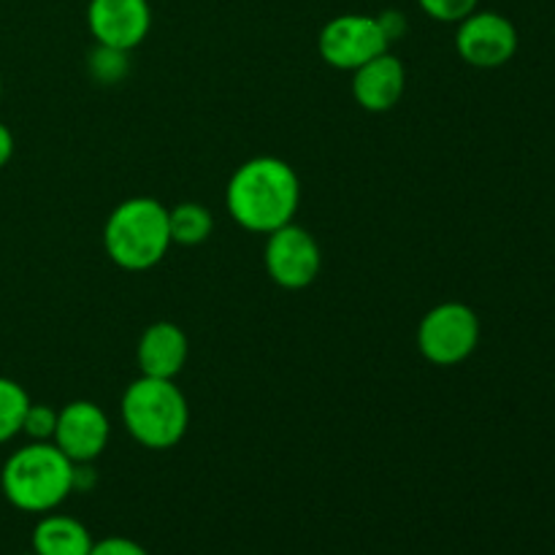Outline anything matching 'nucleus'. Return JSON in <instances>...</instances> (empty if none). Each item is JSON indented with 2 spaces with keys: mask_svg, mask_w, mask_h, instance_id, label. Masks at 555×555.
<instances>
[{
  "mask_svg": "<svg viewBox=\"0 0 555 555\" xmlns=\"http://www.w3.org/2000/svg\"><path fill=\"white\" fill-rule=\"evenodd\" d=\"M54 428H57V410L49 404H33L27 406L25 423H22V434L30 442H52Z\"/></svg>",
  "mask_w": 555,
  "mask_h": 555,
  "instance_id": "nucleus-16",
  "label": "nucleus"
},
{
  "mask_svg": "<svg viewBox=\"0 0 555 555\" xmlns=\"http://www.w3.org/2000/svg\"><path fill=\"white\" fill-rule=\"evenodd\" d=\"M112 426L95 401H70L57 410V428L52 442L68 455L74 464H92L106 450Z\"/></svg>",
  "mask_w": 555,
  "mask_h": 555,
  "instance_id": "nucleus-10",
  "label": "nucleus"
},
{
  "mask_svg": "<svg viewBox=\"0 0 555 555\" xmlns=\"http://www.w3.org/2000/svg\"><path fill=\"white\" fill-rule=\"evenodd\" d=\"M168 228H171V242L182 244V247H195L204 244L211 236L215 228V217L204 204L195 201H184L168 209Z\"/></svg>",
  "mask_w": 555,
  "mask_h": 555,
  "instance_id": "nucleus-14",
  "label": "nucleus"
},
{
  "mask_svg": "<svg viewBox=\"0 0 555 555\" xmlns=\"http://www.w3.org/2000/svg\"><path fill=\"white\" fill-rule=\"evenodd\" d=\"M122 423L130 437L146 450H168L179 444L190 426V406L173 379L141 374L122 396Z\"/></svg>",
  "mask_w": 555,
  "mask_h": 555,
  "instance_id": "nucleus-4",
  "label": "nucleus"
},
{
  "mask_svg": "<svg viewBox=\"0 0 555 555\" xmlns=\"http://www.w3.org/2000/svg\"><path fill=\"white\" fill-rule=\"evenodd\" d=\"M27 406H30L27 390L16 379L0 377V444L20 437Z\"/></svg>",
  "mask_w": 555,
  "mask_h": 555,
  "instance_id": "nucleus-15",
  "label": "nucleus"
},
{
  "mask_svg": "<svg viewBox=\"0 0 555 555\" xmlns=\"http://www.w3.org/2000/svg\"><path fill=\"white\" fill-rule=\"evenodd\" d=\"M168 209L155 198H128L108 215L103 247L112 263L125 271H146L160 263L171 247Z\"/></svg>",
  "mask_w": 555,
  "mask_h": 555,
  "instance_id": "nucleus-3",
  "label": "nucleus"
},
{
  "mask_svg": "<svg viewBox=\"0 0 555 555\" xmlns=\"http://www.w3.org/2000/svg\"><path fill=\"white\" fill-rule=\"evenodd\" d=\"M76 486V464L54 442H27L5 459L0 491L27 515L54 513Z\"/></svg>",
  "mask_w": 555,
  "mask_h": 555,
  "instance_id": "nucleus-2",
  "label": "nucleus"
},
{
  "mask_svg": "<svg viewBox=\"0 0 555 555\" xmlns=\"http://www.w3.org/2000/svg\"><path fill=\"white\" fill-rule=\"evenodd\" d=\"M90 555H150L146 547H141L139 542L128 540V537H106V540L95 542Z\"/></svg>",
  "mask_w": 555,
  "mask_h": 555,
  "instance_id": "nucleus-19",
  "label": "nucleus"
},
{
  "mask_svg": "<svg viewBox=\"0 0 555 555\" xmlns=\"http://www.w3.org/2000/svg\"><path fill=\"white\" fill-rule=\"evenodd\" d=\"M388 47L390 38L379 16L366 14L334 16L325 22L318 38L320 57L336 70H358L377 54L388 52Z\"/></svg>",
  "mask_w": 555,
  "mask_h": 555,
  "instance_id": "nucleus-6",
  "label": "nucleus"
},
{
  "mask_svg": "<svg viewBox=\"0 0 555 555\" xmlns=\"http://www.w3.org/2000/svg\"><path fill=\"white\" fill-rule=\"evenodd\" d=\"M480 318L461 301L437 304L417 325V350L434 366H459L480 345Z\"/></svg>",
  "mask_w": 555,
  "mask_h": 555,
  "instance_id": "nucleus-5",
  "label": "nucleus"
},
{
  "mask_svg": "<svg viewBox=\"0 0 555 555\" xmlns=\"http://www.w3.org/2000/svg\"><path fill=\"white\" fill-rule=\"evenodd\" d=\"M20 555H36V553H33V551H30V553H20Z\"/></svg>",
  "mask_w": 555,
  "mask_h": 555,
  "instance_id": "nucleus-22",
  "label": "nucleus"
},
{
  "mask_svg": "<svg viewBox=\"0 0 555 555\" xmlns=\"http://www.w3.org/2000/svg\"><path fill=\"white\" fill-rule=\"evenodd\" d=\"M417 5H421L431 20L459 25L461 20H466V16L472 14V11H477L480 0H417Z\"/></svg>",
  "mask_w": 555,
  "mask_h": 555,
  "instance_id": "nucleus-17",
  "label": "nucleus"
},
{
  "mask_svg": "<svg viewBox=\"0 0 555 555\" xmlns=\"http://www.w3.org/2000/svg\"><path fill=\"white\" fill-rule=\"evenodd\" d=\"M14 133L9 130V125L0 122V168L9 166V160L14 157Z\"/></svg>",
  "mask_w": 555,
  "mask_h": 555,
  "instance_id": "nucleus-20",
  "label": "nucleus"
},
{
  "mask_svg": "<svg viewBox=\"0 0 555 555\" xmlns=\"http://www.w3.org/2000/svg\"><path fill=\"white\" fill-rule=\"evenodd\" d=\"M30 545L36 555H90L95 540L81 520L47 513L33 529Z\"/></svg>",
  "mask_w": 555,
  "mask_h": 555,
  "instance_id": "nucleus-13",
  "label": "nucleus"
},
{
  "mask_svg": "<svg viewBox=\"0 0 555 555\" xmlns=\"http://www.w3.org/2000/svg\"><path fill=\"white\" fill-rule=\"evenodd\" d=\"M190 356V341L179 325L160 320L152 323L150 328L141 334L139 347H135V361H139V372L144 377L155 379H177L182 374L184 363Z\"/></svg>",
  "mask_w": 555,
  "mask_h": 555,
  "instance_id": "nucleus-12",
  "label": "nucleus"
},
{
  "mask_svg": "<svg viewBox=\"0 0 555 555\" xmlns=\"http://www.w3.org/2000/svg\"><path fill=\"white\" fill-rule=\"evenodd\" d=\"M518 30L513 22L499 11H472L459 22L455 49L459 57L472 68L493 70L507 65L518 52Z\"/></svg>",
  "mask_w": 555,
  "mask_h": 555,
  "instance_id": "nucleus-8",
  "label": "nucleus"
},
{
  "mask_svg": "<svg viewBox=\"0 0 555 555\" xmlns=\"http://www.w3.org/2000/svg\"><path fill=\"white\" fill-rule=\"evenodd\" d=\"M87 27L98 47L130 52L150 36V0H90Z\"/></svg>",
  "mask_w": 555,
  "mask_h": 555,
  "instance_id": "nucleus-9",
  "label": "nucleus"
},
{
  "mask_svg": "<svg viewBox=\"0 0 555 555\" xmlns=\"http://www.w3.org/2000/svg\"><path fill=\"white\" fill-rule=\"evenodd\" d=\"M0 98H3V79H0Z\"/></svg>",
  "mask_w": 555,
  "mask_h": 555,
  "instance_id": "nucleus-21",
  "label": "nucleus"
},
{
  "mask_svg": "<svg viewBox=\"0 0 555 555\" xmlns=\"http://www.w3.org/2000/svg\"><path fill=\"white\" fill-rule=\"evenodd\" d=\"M125 54L128 52H117V49L98 47L90 57V68H92V74H95V79L98 81H117L119 76L128 70Z\"/></svg>",
  "mask_w": 555,
  "mask_h": 555,
  "instance_id": "nucleus-18",
  "label": "nucleus"
},
{
  "mask_svg": "<svg viewBox=\"0 0 555 555\" xmlns=\"http://www.w3.org/2000/svg\"><path fill=\"white\" fill-rule=\"evenodd\" d=\"M301 179L280 157H253L233 171L225 188V209L244 231L274 233L296 217Z\"/></svg>",
  "mask_w": 555,
  "mask_h": 555,
  "instance_id": "nucleus-1",
  "label": "nucleus"
},
{
  "mask_svg": "<svg viewBox=\"0 0 555 555\" xmlns=\"http://www.w3.org/2000/svg\"><path fill=\"white\" fill-rule=\"evenodd\" d=\"M263 260L266 274L271 276L274 285L285 287V291H304L318 280L323 253H320L318 238L307 228L287 222V225L269 233Z\"/></svg>",
  "mask_w": 555,
  "mask_h": 555,
  "instance_id": "nucleus-7",
  "label": "nucleus"
},
{
  "mask_svg": "<svg viewBox=\"0 0 555 555\" xmlns=\"http://www.w3.org/2000/svg\"><path fill=\"white\" fill-rule=\"evenodd\" d=\"M406 90V68L396 54L383 52L352 70V98L372 114L390 112Z\"/></svg>",
  "mask_w": 555,
  "mask_h": 555,
  "instance_id": "nucleus-11",
  "label": "nucleus"
}]
</instances>
